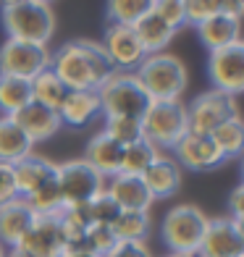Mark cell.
I'll list each match as a JSON object with an SVG mask.
<instances>
[{
    "label": "cell",
    "mask_w": 244,
    "mask_h": 257,
    "mask_svg": "<svg viewBox=\"0 0 244 257\" xmlns=\"http://www.w3.org/2000/svg\"><path fill=\"white\" fill-rule=\"evenodd\" d=\"M50 68L66 84V89H87V92H97L115 74L100 42L95 40L63 42L50 55Z\"/></svg>",
    "instance_id": "cell-1"
},
{
    "label": "cell",
    "mask_w": 244,
    "mask_h": 257,
    "mask_svg": "<svg viewBox=\"0 0 244 257\" xmlns=\"http://www.w3.org/2000/svg\"><path fill=\"white\" fill-rule=\"evenodd\" d=\"M0 24L8 40L48 45L55 34V11L42 0H24V3L0 8Z\"/></svg>",
    "instance_id": "cell-2"
},
{
    "label": "cell",
    "mask_w": 244,
    "mask_h": 257,
    "mask_svg": "<svg viewBox=\"0 0 244 257\" xmlns=\"http://www.w3.org/2000/svg\"><path fill=\"white\" fill-rule=\"evenodd\" d=\"M134 76L145 87L150 100H181L187 89V66L171 53H150L137 66Z\"/></svg>",
    "instance_id": "cell-3"
},
{
    "label": "cell",
    "mask_w": 244,
    "mask_h": 257,
    "mask_svg": "<svg viewBox=\"0 0 244 257\" xmlns=\"http://www.w3.org/2000/svg\"><path fill=\"white\" fill-rule=\"evenodd\" d=\"M205 228H207V215L197 205L184 202L166 213V218L160 223V239L173 254L197 257Z\"/></svg>",
    "instance_id": "cell-4"
},
{
    "label": "cell",
    "mask_w": 244,
    "mask_h": 257,
    "mask_svg": "<svg viewBox=\"0 0 244 257\" xmlns=\"http://www.w3.org/2000/svg\"><path fill=\"white\" fill-rule=\"evenodd\" d=\"M142 137L158 150H171L189 132L187 128V108L181 100H153L145 115L139 118Z\"/></svg>",
    "instance_id": "cell-5"
},
{
    "label": "cell",
    "mask_w": 244,
    "mask_h": 257,
    "mask_svg": "<svg viewBox=\"0 0 244 257\" xmlns=\"http://www.w3.org/2000/svg\"><path fill=\"white\" fill-rule=\"evenodd\" d=\"M97 97H100L102 118H110V115L142 118L150 102H153L134 74H118V71L97 89Z\"/></svg>",
    "instance_id": "cell-6"
},
{
    "label": "cell",
    "mask_w": 244,
    "mask_h": 257,
    "mask_svg": "<svg viewBox=\"0 0 244 257\" xmlns=\"http://www.w3.org/2000/svg\"><path fill=\"white\" fill-rule=\"evenodd\" d=\"M55 181L63 197V207H84L105 189V179L81 158L55 163Z\"/></svg>",
    "instance_id": "cell-7"
},
{
    "label": "cell",
    "mask_w": 244,
    "mask_h": 257,
    "mask_svg": "<svg viewBox=\"0 0 244 257\" xmlns=\"http://www.w3.org/2000/svg\"><path fill=\"white\" fill-rule=\"evenodd\" d=\"M187 108V128L192 134H207L210 137L220 123H226L228 118H241L236 97H228L223 92L207 89L200 92Z\"/></svg>",
    "instance_id": "cell-8"
},
{
    "label": "cell",
    "mask_w": 244,
    "mask_h": 257,
    "mask_svg": "<svg viewBox=\"0 0 244 257\" xmlns=\"http://www.w3.org/2000/svg\"><path fill=\"white\" fill-rule=\"evenodd\" d=\"M48 45H34L24 40H6L0 45V76L34 79L40 71L50 68Z\"/></svg>",
    "instance_id": "cell-9"
},
{
    "label": "cell",
    "mask_w": 244,
    "mask_h": 257,
    "mask_svg": "<svg viewBox=\"0 0 244 257\" xmlns=\"http://www.w3.org/2000/svg\"><path fill=\"white\" fill-rule=\"evenodd\" d=\"M100 48L105 53V58L110 61L113 71L118 74H134L137 66L145 61V48L142 42H139L134 27L129 24H110L105 32H102V40H100Z\"/></svg>",
    "instance_id": "cell-10"
},
{
    "label": "cell",
    "mask_w": 244,
    "mask_h": 257,
    "mask_svg": "<svg viewBox=\"0 0 244 257\" xmlns=\"http://www.w3.org/2000/svg\"><path fill=\"white\" fill-rule=\"evenodd\" d=\"M207 79L215 92L239 97L244 92V42L207 53Z\"/></svg>",
    "instance_id": "cell-11"
},
{
    "label": "cell",
    "mask_w": 244,
    "mask_h": 257,
    "mask_svg": "<svg viewBox=\"0 0 244 257\" xmlns=\"http://www.w3.org/2000/svg\"><path fill=\"white\" fill-rule=\"evenodd\" d=\"M197 257H244V226L228 215L207 218Z\"/></svg>",
    "instance_id": "cell-12"
},
{
    "label": "cell",
    "mask_w": 244,
    "mask_h": 257,
    "mask_svg": "<svg viewBox=\"0 0 244 257\" xmlns=\"http://www.w3.org/2000/svg\"><path fill=\"white\" fill-rule=\"evenodd\" d=\"M171 150H173V160L179 163V168H187V171H194V173L215 171L226 163L223 153L215 147V142L207 134L187 132Z\"/></svg>",
    "instance_id": "cell-13"
},
{
    "label": "cell",
    "mask_w": 244,
    "mask_h": 257,
    "mask_svg": "<svg viewBox=\"0 0 244 257\" xmlns=\"http://www.w3.org/2000/svg\"><path fill=\"white\" fill-rule=\"evenodd\" d=\"M63 244H66V236H63L58 215H37L19 247L34 257H61Z\"/></svg>",
    "instance_id": "cell-14"
},
{
    "label": "cell",
    "mask_w": 244,
    "mask_h": 257,
    "mask_svg": "<svg viewBox=\"0 0 244 257\" xmlns=\"http://www.w3.org/2000/svg\"><path fill=\"white\" fill-rule=\"evenodd\" d=\"M19 128L29 137V142L32 145H37V142H48L50 137H55L58 132H61V115H58V110L53 108H45V105L40 102H27L24 108H21L19 113L11 115Z\"/></svg>",
    "instance_id": "cell-15"
},
{
    "label": "cell",
    "mask_w": 244,
    "mask_h": 257,
    "mask_svg": "<svg viewBox=\"0 0 244 257\" xmlns=\"http://www.w3.org/2000/svg\"><path fill=\"white\" fill-rule=\"evenodd\" d=\"M105 192L113 197V202L121 210H137V213H150L153 207V197H150L142 176H132V173H115L105 179Z\"/></svg>",
    "instance_id": "cell-16"
},
{
    "label": "cell",
    "mask_w": 244,
    "mask_h": 257,
    "mask_svg": "<svg viewBox=\"0 0 244 257\" xmlns=\"http://www.w3.org/2000/svg\"><path fill=\"white\" fill-rule=\"evenodd\" d=\"M194 29H197L200 42L207 48V53L241 42V16L215 14V16H207L205 21H200Z\"/></svg>",
    "instance_id": "cell-17"
},
{
    "label": "cell",
    "mask_w": 244,
    "mask_h": 257,
    "mask_svg": "<svg viewBox=\"0 0 244 257\" xmlns=\"http://www.w3.org/2000/svg\"><path fill=\"white\" fill-rule=\"evenodd\" d=\"M142 181L153 200H168L181 189V168L168 155H158L142 173Z\"/></svg>",
    "instance_id": "cell-18"
},
{
    "label": "cell",
    "mask_w": 244,
    "mask_h": 257,
    "mask_svg": "<svg viewBox=\"0 0 244 257\" xmlns=\"http://www.w3.org/2000/svg\"><path fill=\"white\" fill-rule=\"evenodd\" d=\"M63 126L71 128H84L95 118H100V97L97 92H87V89H68V95L63 97L61 108H58Z\"/></svg>",
    "instance_id": "cell-19"
},
{
    "label": "cell",
    "mask_w": 244,
    "mask_h": 257,
    "mask_svg": "<svg viewBox=\"0 0 244 257\" xmlns=\"http://www.w3.org/2000/svg\"><path fill=\"white\" fill-rule=\"evenodd\" d=\"M34 210L27 205V200H14L0 207V244L6 249L11 247H19L21 239L27 236V231L32 228L34 223Z\"/></svg>",
    "instance_id": "cell-20"
},
{
    "label": "cell",
    "mask_w": 244,
    "mask_h": 257,
    "mask_svg": "<svg viewBox=\"0 0 244 257\" xmlns=\"http://www.w3.org/2000/svg\"><path fill=\"white\" fill-rule=\"evenodd\" d=\"M121 155H124V147L115 139H110L105 132H97L87 142L81 160H87L102 179H110L115 173H121Z\"/></svg>",
    "instance_id": "cell-21"
},
{
    "label": "cell",
    "mask_w": 244,
    "mask_h": 257,
    "mask_svg": "<svg viewBox=\"0 0 244 257\" xmlns=\"http://www.w3.org/2000/svg\"><path fill=\"white\" fill-rule=\"evenodd\" d=\"M16 173V186H19V197L32 194L37 186H42L48 179L55 176V163L42 158V155H27L24 160H19L14 166Z\"/></svg>",
    "instance_id": "cell-22"
},
{
    "label": "cell",
    "mask_w": 244,
    "mask_h": 257,
    "mask_svg": "<svg viewBox=\"0 0 244 257\" xmlns=\"http://www.w3.org/2000/svg\"><path fill=\"white\" fill-rule=\"evenodd\" d=\"M32 150H34V145L19 128V123L11 115H0V163L16 166L19 160L32 155Z\"/></svg>",
    "instance_id": "cell-23"
},
{
    "label": "cell",
    "mask_w": 244,
    "mask_h": 257,
    "mask_svg": "<svg viewBox=\"0 0 244 257\" xmlns=\"http://www.w3.org/2000/svg\"><path fill=\"white\" fill-rule=\"evenodd\" d=\"M134 32H137V37L139 42H142V48L145 53H163L171 45V40L176 37V29H171L166 21H160L153 11L150 14H145L142 19L137 21V24H132Z\"/></svg>",
    "instance_id": "cell-24"
},
{
    "label": "cell",
    "mask_w": 244,
    "mask_h": 257,
    "mask_svg": "<svg viewBox=\"0 0 244 257\" xmlns=\"http://www.w3.org/2000/svg\"><path fill=\"white\" fill-rule=\"evenodd\" d=\"M184 8V21L189 27H197L200 21L215 14H231V16H241L244 11V0H181Z\"/></svg>",
    "instance_id": "cell-25"
},
{
    "label": "cell",
    "mask_w": 244,
    "mask_h": 257,
    "mask_svg": "<svg viewBox=\"0 0 244 257\" xmlns=\"http://www.w3.org/2000/svg\"><path fill=\"white\" fill-rule=\"evenodd\" d=\"M29 87H32V100L45 105V108H53V110L61 108L63 97L68 95L66 84L58 79V74L53 68H45V71H40L34 79H29Z\"/></svg>",
    "instance_id": "cell-26"
},
{
    "label": "cell",
    "mask_w": 244,
    "mask_h": 257,
    "mask_svg": "<svg viewBox=\"0 0 244 257\" xmlns=\"http://www.w3.org/2000/svg\"><path fill=\"white\" fill-rule=\"evenodd\" d=\"M153 218L150 213H137V210H121L118 218L110 223L115 241H147Z\"/></svg>",
    "instance_id": "cell-27"
},
{
    "label": "cell",
    "mask_w": 244,
    "mask_h": 257,
    "mask_svg": "<svg viewBox=\"0 0 244 257\" xmlns=\"http://www.w3.org/2000/svg\"><path fill=\"white\" fill-rule=\"evenodd\" d=\"M27 102H32V87L29 79L19 76H0V113L14 115L24 108Z\"/></svg>",
    "instance_id": "cell-28"
},
{
    "label": "cell",
    "mask_w": 244,
    "mask_h": 257,
    "mask_svg": "<svg viewBox=\"0 0 244 257\" xmlns=\"http://www.w3.org/2000/svg\"><path fill=\"white\" fill-rule=\"evenodd\" d=\"M160 155V150L155 145H150L147 139H137V142L126 145L124 147V155H121V173H132V176H142L147 171V166Z\"/></svg>",
    "instance_id": "cell-29"
},
{
    "label": "cell",
    "mask_w": 244,
    "mask_h": 257,
    "mask_svg": "<svg viewBox=\"0 0 244 257\" xmlns=\"http://www.w3.org/2000/svg\"><path fill=\"white\" fill-rule=\"evenodd\" d=\"M21 200H27V205L34 210V215H58L63 210V197L61 189H58L55 176L48 179L42 186H37L32 194L21 197Z\"/></svg>",
    "instance_id": "cell-30"
},
{
    "label": "cell",
    "mask_w": 244,
    "mask_h": 257,
    "mask_svg": "<svg viewBox=\"0 0 244 257\" xmlns=\"http://www.w3.org/2000/svg\"><path fill=\"white\" fill-rule=\"evenodd\" d=\"M210 139L215 142V147L220 153H223L226 160L239 158L241 150H244V123H241V118H228L226 123H220L210 134Z\"/></svg>",
    "instance_id": "cell-31"
},
{
    "label": "cell",
    "mask_w": 244,
    "mask_h": 257,
    "mask_svg": "<svg viewBox=\"0 0 244 257\" xmlns=\"http://www.w3.org/2000/svg\"><path fill=\"white\" fill-rule=\"evenodd\" d=\"M155 0H105L110 24H137L145 14H150Z\"/></svg>",
    "instance_id": "cell-32"
},
{
    "label": "cell",
    "mask_w": 244,
    "mask_h": 257,
    "mask_svg": "<svg viewBox=\"0 0 244 257\" xmlns=\"http://www.w3.org/2000/svg\"><path fill=\"white\" fill-rule=\"evenodd\" d=\"M102 132H105L110 139H115L121 147L137 142V139H142V126H139V118H126V115H110V118H105Z\"/></svg>",
    "instance_id": "cell-33"
},
{
    "label": "cell",
    "mask_w": 244,
    "mask_h": 257,
    "mask_svg": "<svg viewBox=\"0 0 244 257\" xmlns=\"http://www.w3.org/2000/svg\"><path fill=\"white\" fill-rule=\"evenodd\" d=\"M84 210L89 215V223H95V226H110L113 220L118 218V213H121V207L113 202V197L105 189H102L95 200H89L84 205Z\"/></svg>",
    "instance_id": "cell-34"
},
{
    "label": "cell",
    "mask_w": 244,
    "mask_h": 257,
    "mask_svg": "<svg viewBox=\"0 0 244 257\" xmlns=\"http://www.w3.org/2000/svg\"><path fill=\"white\" fill-rule=\"evenodd\" d=\"M84 244H87V252L95 254V257H105L113 247H115V236L110 226H95L92 223L84 233Z\"/></svg>",
    "instance_id": "cell-35"
},
{
    "label": "cell",
    "mask_w": 244,
    "mask_h": 257,
    "mask_svg": "<svg viewBox=\"0 0 244 257\" xmlns=\"http://www.w3.org/2000/svg\"><path fill=\"white\" fill-rule=\"evenodd\" d=\"M153 14L160 19V21H166V24L171 29H181V27H187V21H184V8H181V0H155L153 3Z\"/></svg>",
    "instance_id": "cell-36"
},
{
    "label": "cell",
    "mask_w": 244,
    "mask_h": 257,
    "mask_svg": "<svg viewBox=\"0 0 244 257\" xmlns=\"http://www.w3.org/2000/svg\"><path fill=\"white\" fill-rule=\"evenodd\" d=\"M19 200V186H16V173L11 163H0V207Z\"/></svg>",
    "instance_id": "cell-37"
},
{
    "label": "cell",
    "mask_w": 244,
    "mask_h": 257,
    "mask_svg": "<svg viewBox=\"0 0 244 257\" xmlns=\"http://www.w3.org/2000/svg\"><path fill=\"white\" fill-rule=\"evenodd\" d=\"M105 257H155L147 241H115V247Z\"/></svg>",
    "instance_id": "cell-38"
},
{
    "label": "cell",
    "mask_w": 244,
    "mask_h": 257,
    "mask_svg": "<svg viewBox=\"0 0 244 257\" xmlns=\"http://www.w3.org/2000/svg\"><path fill=\"white\" fill-rule=\"evenodd\" d=\"M228 218L239 220V223L244 220V186L241 184L228 194Z\"/></svg>",
    "instance_id": "cell-39"
},
{
    "label": "cell",
    "mask_w": 244,
    "mask_h": 257,
    "mask_svg": "<svg viewBox=\"0 0 244 257\" xmlns=\"http://www.w3.org/2000/svg\"><path fill=\"white\" fill-rule=\"evenodd\" d=\"M6 257H34V254L24 252L21 247H11V249H6Z\"/></svg>",
    "instance_id": "cell-40"
},
{
    "label": "cell",
    "mask_w": 244,
    "mask_h": 257,
    "mask_svg": "<svg viewBox=\"0 0 244 257\" xmlns=\"http://www.w3.org/2000/svg\"><path fill=\"white\" fill-rule=\"evenodd\" d=\"M16 3H24V0H0V8H6V6H16Z\"/></svg>",
    "instance_id": "cell-41"
},
{
    "label": "cell",
    "mask_w": 244,
    "mask_h": 257,
    "mask_svg": "<svg viewBox=\"0 0 244 257\" xmlns=\"http://www.w3.org/2000/svg\"><path fill=\"white\" fill-rule=\"evenodd\" d=\"M66 257H95V254H89V252H79V254H66Z\"/></svg>",
    "instance_id": "cell-42"
},
{
    "label": "cell",
    "mask_w": 244,
    "mask_h": 257,
    "mask_svg": "<svg viewBox=\"0 0 244 257\" xmlns=\"http://www.w3.org/2000/svg\"><path fill=\"white\" fill-rule=\"evenodd\" d=\"M163 257H187V254H173V252H168V254H163Z\"/></svg>",
    "instance_id": "cell-43"
},
{
    "label": "cell",
    "mask_w": 244,
    "mask_h": 257,
    "mask_svg": "<svg viewBox=\"0 0 244 257\" xmlns=\"http://www.w3.org/2000/svg\"><path fill=\"white\" fill-rule=\"evenodd\" d=\"M0 257H6V247H3V244H0Z\"/></svg>",
    "instance_id": "cell-44"
},
{
    "label": "cell",
    "mask_w": 244,
    "mask_h": 257,
    "mask_svg": "<svg viewBox=\"0 0 244 257\" xmlns=\"http://www.w3.org/2000/svg\"><path fill=\"white\" fill-rule=\"evenodd\" d=\"M42 3H53V0H42Z\"/></svg>",
    "instance_id": "cell-45"
}]
</instances>
